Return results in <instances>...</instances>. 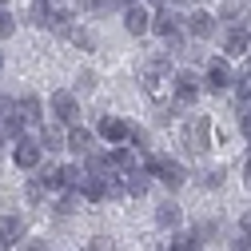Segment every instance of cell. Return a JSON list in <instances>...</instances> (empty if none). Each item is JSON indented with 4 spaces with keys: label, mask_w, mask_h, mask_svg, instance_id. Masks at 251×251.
Segmentation results:
<instances>
[{
    "label": "cell",
    "mask_w": 251,
    "mask_h": 251,
    "mask_svg": "<svg viewBox=\"0 0 251 251\" xmlns=\"http://www.w3.org/2000/svg\"><path fill=\"white\" fill-rule=\"evenodd\" d=\"M48 112H52V124L72 128V124H80V96L72 88H56L48 96Z\"/></svg>",
    "instance_id": "cell-1"
},
{
    "label": "cell",
    "mask_w": 251,
    "mask_h": 251,
    "mask_svg": "<svg viewBox=\"0 0 251 251\" xmlns=\"http://www.w3.org/2000/svg\"><path fill=\"white\" fill-rule=\"evenodd\" d=\"M183 148L192 155L211 151V116H187V124H183Z\"/></svg>",
    "instance_id": "cell-2"
},
{
    "label": "cell",
    "mask_w": 251,
    "mask_h": 251,
    "mask_svg": "<svg viewBox=\"0 0 251 251\" xmlns=\"http://www.w3.org/2000/svg\"><path fill=\"white\" fill-rule=\"evenodd\" d=\"M200 92H203L200 72L183 68V72H176V76H172V96H176V104H179V108H192V104L200 100Z\"/></svg>",
    "instance_id": "cell-3"
},
{
    "label": "cell",
    "mask_w": 251,
    "mask_h": 251,
    "mask_svg": "<svg viewBox=\"0 0 251 251\" xmlns=\"http://www.w3.org/2000/svg\"><path fill=\"white\" fill-rule=\"evenodd\" d=\"M231 76H235V72H231V60H227V56H215V60H207V68H203V76H200V80H203V88H207V92L224 96V92L231 88Z\"/></svg>",
    "instance_id": "cell-4"
},
{
    "label": "cell",
    "mask_w": 251,
    "mask_h": 251,
    "mask_svg": "<svg viewBox=\"0 0 251 251\" xmlns=\"http://www.w3.org/2000/svg\"><path fill=\"white\" fill-rule=\"evenodd\" d=\"M12 164H16L20 172H36V168L44 164V151H40L36 136H20V140H12Z\"/></svg>",
    "instance_id": "cell-5"
},
{
    "label": "cell",
    "mask_w": 251,
    "mask_h": 251,
    "mask_svg": "<svg viewBox=\"0 0 251 251\" xmlns=\"http://www.w3.org/2000/svg\"><path fill=\"white\" fill-rule=\"evenodd\" d=\"M24 239H28V219H24L20 211L0 215V247H4V251H12V247H20Z\"/></svg>",
    "instance_id": "cell-6"
},
{
    "label": "cell",
    "mask_w": 251,
    "mask_h": 251,
    "mask_svg": "<svg viewBox=\"0 0 251 251\" xmlns=\"http://www.w3.org/2000/svg\"><path fill=\"white\" fill-rule=\"evenodd\" d=\"M172 72V56L168 52H155V56H148L144 60V68H140V80H144V88L148 92H160V84H164V76Z\"/></svg>",
    "instance_id": "cell-7"
},
{
    "label": "cell",
    "mask_w": 251,
    "mask_h": 251,
    "mask_svg": "<svg viewBox=\"0 0 251 251\" xmlns=\"http://www.w3.org/2000/svg\"><path fill=\"white\" fill-rule=\"evenodd\" d=\"M128 128H132V124L124 120V116H100L96 136L108 140V148H120V144H128Z\"/></svg>",
    "instance_id": "cell-8"
},
{
    "label": "cell",
    "mask_w": 251,
    "mask_h": 251,
    "mask_svg": "<svg viewBox=\"0 0 251 251\" xmlns=\"http://www.w3.org/2000/svg\"><path fill=\"white\" fill-rule=\"evenodd\" d=\"M215 28H219V20H215V12H207V8H196L192 16L183 20V32L196 36V40H211Z\"/></svg>",
    "instance_id": "cell-9"
},
{
    "label": "cell",
    "mask_w": 251,
    "mask_h": 251,
    "mask_svg": "<svg viewBox=\"0 0 251 251\" xmlns=\"http://www.w3.org/2000/svg\"><path fill=\"white\" fill-rule=\"evenodd\" d=\"M155 179H160L168 192H179V187L187 183V172L179 160H172V155H160V168H155Z\"/></svg>",
    "instance_id": "cell-10"
},
{
    "label": "cell",
    "mask_w": 251,
    "mask_h": 251,
    "mask_svg": "<svg viewBox=\"0 0 251 251\" xmlns=\"http://www.w3.org/2000/svg\"><path fill=\"white\" fill-rule=\"evenodd\" d=\"M64 148H68V151H76V155L96 151V132H92V128H84V124H72V128H68V140H64Z\"/></svg>",
    "instance_id": "cell-11"
},
{
    "label": "cell",
    "mask_w": 251,
    "mask_h": 251,
    "mask_svg": "<svg viewBox=\"0 0 251 251\" xmlns=\"http://www.w3.org/2000/svg\"><path fill=\"white\" fill-rule=\"evenodd\" d=\"M179 24H183V20H179V16H176V8L168 4V8H155L151 24H148V32H155V36H164V40H168L172 32H179Z\"/></svg>",
    "instance_id": "cell-12"
},
{
    "label": "cell",
    "mask_w": 251,
    "mask_h": 251,
    "mask_svg": "<svg viewBox=\"0 0 251 251\" xmlns=\"http://www.w3.org/2000/svg\"><path fill=\"white\" fill-rule=\"evenodd\" d=\"M64 140H68V128H60V124H40L36 132L40 151H64Z\"/></svg>",
    "instance_id": "cell-13"
},
{
    "label": "cell",
    "mask_w": 251,
    "mask_h": 251,
    "mask_svg": "<svg viewBox=\"0 0 251 251\" xmlns=\"http://www.w3.org/2000/svg\"><path fill=\"white\" fill-rule=\"evenodd\" d=\"M247 48H251V28L231 24L227 36H224V52H227V56H247Z\"/></svg>",
    "instance_id": "cell-14"
},
{
    "label": "cell",
    "mask_w": 251,
    "mask_h": 251,
    "mask_svg": "<svg viewBox=\"0 0 251 251\" xmlns=\"http://www.w3.org/2000/svg\"><path fill=\"white\" fill-rule=\"evenodd\" d=\"M148 24H151V12H148L144 4L124 8V32H128V36H144V32H148Z\"/></svg>",
    "instance_id": "cell-15"
},
{
    "label": "cell",
    "mask_w": 251,
    "mask_h": 251,
    "mask_svg": "<svg viewBox=\"0 0 251 251\" xmlns=\"http://www.w3.org/2000/svg\"><path fill=\"white\" fill-rule=\"evenodd\" d=\"M12 108H16V116L24 124H44V100L40 96H20Z\"/></svg>",
    "instance_id": "cell-16"
},
{
    "label": "cell",
    "mask_w": 251,
    "mask_h": 251,
    "mask_svg": "<svg viewBox=\"0 0 251 251\" xmlns=\"http://www.w3.org/2000/svg\"><path fill=\"white\" fill-rule=\"evenodd\" d=\"M155 224H160V227H179L183 224V207L176 200H164L160 207H155Z\"/></svg>",
    "instance_id": "cell-17"
},
{
    "label": "cell",
    "mask_w": 251,
    "mask_h": 251,
    "mask_svg": "<svg viewBox=\"0 0 251 251\" xmlns=\"http://www.w3.org/2000/svg\"><path fill=\"white\" fill-rule=\"evenodd\" d=\"M72 20H76V12H72V8H52V20H48V32H56V36H64V40H68V32L76 28Z\"/></svg>",
    "instance_id": "cell-18"
},
{
    "label": "cell",
    "mask_w": 251,
    "mask_h": 251,
    "mask_svg": "<svg viewBox=\"0 0 251 251\" xmlns=\"http://www.w3.org/2000/svg\"><path fill=\"white\" fill-rule=\"evenodd\" d=\"M76 196H80V200H88V203H104V179L84 176V179H80V187H76Z\"/></svg>",
    "instance_id": "cell-19"
},
{
    "label": "cell",
    "mask_w": 251,
    "mask_h": 251,
    "mask_svg": "<svg viewBox=\"0 0 251 251\" xmlns=\"http://www.w3.org/2000/svg\"><path fill=\"white\" fill-rule=\"evenodd\" d=\"M112 172V164H108V151H88L84 155V176H96V179H104Z\"/></svg>",
    "instance_id": "cell-20"
},
{
    "label": "cell",
    "mask_w": 251,
    "mask_h": 251,
    "mask_svg": "<svg viewBox=\"0 0 251 251\" xmlns=\"http://www.w3.org/2000/svg\"><path fill=\"white\" fill-rule=\"evenodd\" d=\"M24 128H28V124H24V120L16 116V108L8 104V108H4V116H0V132H4L8 140H20V136H24Z\"/></svg>",
    "instance_id": "cell-21"
},
{
    "label": "cell",
    "mask_w": 251,
    "mask_h": 251,
    "mask_svg": "<svg viewBox=\"0 0 251 251\" xmlns=\"http://www.w3.org/2000/svg\"><path fill=\"white\" fill-rule=\"evenodd\" d=\"M36 179L44 183V192H64V179H60V164H40Z\"/></svg>",
    "instance_id": "cell-22"
},
{
    "label": "cell",
    "mask_w": 251,
    "mask_h": 251,
    "mask_svg": "<svg viewBox=\"0 0 251 251\" xmlns=\"http://www.w3.org/2000/svg\"><path fill=\"white\" fill-rule=\"evenodd\" d=\"M231 88H235V104H251V68H243L239 76H231Z\"/></svg>",
    "instance_id": "cell-23"
},
{
    "label": "cell",
    "mask_w": 251,
    "mask_h": 251,
    "mask_svg": "<svg viewBox=\"0 0 251 251\" xmlns=\"http://www.w3.org/2000/svg\"><path fill=\"white\" fill-rule=\"evenodd\" d=\"M148 187H151V179L144 172H128L124 176V196H148Z\"/></svg>",
    "instance_id": "cell-24"
},
{
    "label": "cell",
    "mask_w": 251,
    "mask_h": 251,
    "mask_svg": "<svg viewBox=\"0 0 251 251\" xmlns=\"http://www.w3.org/2000/svg\"><path fill=\"white\" fill-rule=\"evenodd\" d=\"M80 203H84V200H80L76 192H60V200H56V207H52V211H56L60 219H68V215H76V211H80Z\"/></svg>",
    "instance_id": "cell-25"
},
{
    "label": "cell",
    "mask_w": 251,
    "mask_h": 251,
    "mask_svg": "<svg viewBox=\"0 0 251 251\" xmlns=\"http://www.w3.org/2000/svg\"><path fill=\"white\" fill-rule=\"evenodd\" d=\"M96 88H100V76L92 72V68H80L76 72V96H92Z\"/></svg>",
    "instance_id": "cell-26"
},
{
    "label": "cell",
    "mask_w": 251,
    "mask_h": 251,
    "mask_svg": "<svg viewBox=\"0 0 251 251\" xmlns=\"http://www.w3.org/2000/svg\"><path fill=\"white\" fill-rule=\"evenodd\" d=\"M200 183L207 187V192H219V187L227 183V168H207V172L200 176Z\"/></svg>",
    "instance_id": "cell-27"
},
{
    "label": "cell",
    "mask_w": 251,
    "mask_h": 251,
    "mask_svg": "<svg viewBox=\"0 0 251 251\" xmlns=\"http://www.w3.org/2000/svg\"><path fill=\"white\" fill-rule=\"evenodd\" d=\"M28 20H32L36 28H48V20H52V4H48V0H32V12H28Z\"/></svg>",
    "instance_id": "cell-28"
},
{
    "label": "cell",
    "mask_w": 251,
    "mask_h": 251,
    "mask_svg": "<svg viewBox=\"0 0 251 251\" xmlns=\"http://www.w3.org/2000/svg\"><path fill=\"white\" fill-rule=\"evenodd\" d=\"M68 40H72V48H80V52H92V48H96V36H92L88 28H72Z\"/></svg>",
    "instance_id": "cell-29"
},
{
    "label": "cell",
    "mask_w": 251,
    "mask_h": 251,
    "mask_svg": "<svg viewBox=\"0 0 251 251\" xmlns=\"http://www.w3.org/2000/svg\"><path fill=\"white\" fill-rule=\"evenodd\" d=\"M24 200L32 203V207H40V203L48 200V192H44V183H40V179H28V183H24Z\"/></svg>",
    "instance_id": "cell-30"
},
{
    "label": "cell",
    "mask_w": 251,
    "mask_h": 251,
    "mask_svg": "<svg viewBox=\"0 0 251 251\" xmlns=\"http://www.w3.org/2000/svg\"><path fill=\"white\" fill-rule=\"evenodd\" d=\"M168 251H200V243H196V235H192V231H179V235H172Z\"/></svg>",
    "instance_id": "cell-31"
},
{
    "label": "cell",
    "mask_w": 251,
    "mask_h": 251,
    "mask_svg": "<svg viewBox=\"0 0 251 251\" xmlns=\"http://www.w3.org/2000/svg\"><path fill=\"white\" fill-rule=\"evenodd\" d=\"M12 32H16V16H12V8H0V40H12Z\"/></svg>",
    "instance_id": "cell-32"
},
{
    "label": "cell",
    "mask_w": 251,
    "mask_h": 251,
    "mask_svg": "<svg viewBox=\"0 0 251 251\" xmlns=\"http://www.w3.org/2000/svg\"><path fill=\"white\" fill-rule=\"evenodd\" d=\"M192 235H196V243H203V239H215V235H219V224H215V219H207V224H200Z\"/></svg>",
    "instance_id": "cell-33"
},
{
    "label": "cell",
    "mask_w": 251,
    "mask_h": 251,
    "mask_svg": "<svg viewBox=\"0 0 251 251\" xmlns=\"http://www.w3.org/2000/svg\"><path fill=\"white\" fill-rule=\"evenodd\" d=\"M88 251H116V239L112 235H96V239H88Z\"/></svg>",
    "instance_id": "cell-34"
},
{
    "label": "cell",
    "mask_w": 251,
    "mask_h": 251,
    "mask_svg": "<svg viewBox=\"0 0 251 251\" xmlns=\"http://www.w3.org/2000/svg\"><path fill=\"white\" fill-rule=\"evenodd\" d=\"M164 44H168V52H172V56H179V52H183V28H179V32H172Z\"/></svg>",
    "instance_id": "cell-35"
},
{
    "label": "cell",
    "mask_w": 251,
    "mask_h": 251,
    "mask_svg": "<svg viewBox=\"0 0 251 251\" xmlns=\"http://www.w3.org/2000/svg\"><path fill=\"white\" fill-rule=\"evenodd\" d=\"M239 235H243V239H251V207L239 215Z\"/></svg>",
    "instance_id": "cell-36"
},
{
    "label": "cell",
    "mask_w": 251,
    "mask_h": 251,
    "mask_svg": "<svg viewBox=\"0 0 251 251\" xmlns=\"http://www.w3.org/2000/svg\"><path fill=\"white\" fill-rule=\"evenodd\" d=\"M235 16H239V4H224V12H219L215 20H227V24H235Z\"/></svg>",
    "instance_id": "cell-37"
},
{
    "label": "cell",
    "mask_w": 251,
    "mask_h": 251,
    "mask_svg": "<svg viewBox=\"0 0 251 251\" xmlns=\"http://www.w3.org/2000/svg\"><path fill=\"white\" fill-rule=\"evenodd\" d=\"M20 251H48V243H44V239H24Z\"/></svg>",
    "instance_id": "cell-38"
},
{
    "label": "cell",
    "mask_w": 251,
    "mask_h": 251,
    "mask_svg": "<svg viewBox=\"0 0 251 251\" xmlns=\"http://www.w3.org/2000/svg\"><path fill=\"white\" fill-rule=\"evenodd\" d=\"M239 132L247 136V144H251V112H243V120H239Z\"/></svg>",
    "instance_id": "cell-39"
},
{
    "label": "cell",
    "mask_w": 251,
    "mask_h": 251,
    "mask_svg": "<svg viewBox=\"0 0 251 251\" xmlns=\"http://www.w3.org/2000/svg\"><path fill=\"white\" fill-rule=\"evenodd\" d=\"M231 251H251V239H243V235H239V239L231 243Z\"/></svg>",
    "instance_id": "cell-40"
},
{
    "label": "cell",
    "mask_w": 251,
    "mask_h": 251,
    "mask_svg": "<svg viewBox=\"0 0 251 251\" xmlns=\"http://www.w3.org/2000/svg\"><path fill=\"white\" fill-rule=\"evenodd\" d=\"M132 4H140V0H112V8H120V12H124V8H132Z\"/></svg>",
    "instance_id": "cell-41"
},
{
    "label": "cell",
    "mask_w": 251,
    "mask_h": 251,
    "mask_svg": "<svg viewBox=\"0 0 251 251\" xmlns=\"http://www.w3.org/2000/svg\"><path fill=\"white\" fill-rule=\"evenodd\" d=\"M243 183L251 187V155H247V164H243Z\"/></svg>",
    "instance_id": "cell-42"
},
{
    "label": "cell",
    "mask_w": 251,
    "mask_h": 251,
    "mask_svg": "<svg viewBox=\"0 0 251 251\" xmlns=\"http://www.w3.org/2000/svg\"><path fill=\"white\" fill-rule=\"evenodd\" d=\"M4 151H8V136H4V132H0V155H4Z\"/></svg>",
    "instance_id": "cell-43"
},
{
    "label": "cell",
    "mask_w": 251,
    "mask_h": 251,
    "mask_svg": "<svg viewBox=\"0 0 251 251\" xmlns=\"http://www.w3.org/2000/svg\"><path fill=\"white\" fill-rule=\"evenodd\" d=\"M172 4H196V0H172Z\"/></svg>",
    "instance_id": "cell-44"
},
{
    "label": "cell",
    "mask_w": 251,
    "mask_h": 251,
    "mask_svg": "<svg viewBox=\"0 0 251 251\" xmlns=\"http://www.w3.org/2000/svg\"><path fill=\"white\" fill-rule=\"evenodd\" d=\"M0 72H4V52H0Z\"/></svg>",
    "instance_id": "cell-45"
},
{
    "label": "cell",
    "mask_w": 251,
    "mask_h": 251,
    "mask_svg": "<svg viewBox=\"0 0 251 251\" xmlns=\"http://www.w3.org/2000/svg\"><path fill=\"white\" fill-rule=\"evenodd\" d=\"M0 8H8V0H0Z\"/></svg>",
    "instance_id": "cell-46"
},
{
    "label": "cell",
    "mask_w": 251,
    "mask_h": 251,
    "mask_svg": "<svg viewBox=\"0 0 251 251\" xmlns=\"http://www.w3.org/2000/svg\"><path fill=\"white\" fill-rule=\"evenodd\" d=\"M247 56H251V48H247ZM247 68H251V64H247Z\"/></svg>",
    "instance_id": "cell-47"
},
{
    "label": "cell",
    "mask_w": 251,
    "mask_h": 251,
    "mask_svg": "<svg viewBox=\"0 0 251 251\" xmlns=\"http://www.w3.org/2000/svg\"><path fill=\"white\" fill-rule=\"evenodd\" d=\"M0 251H4V247H0Z\"/></svg>",
    "instance_id": "cell-48"
}]
</instances>
